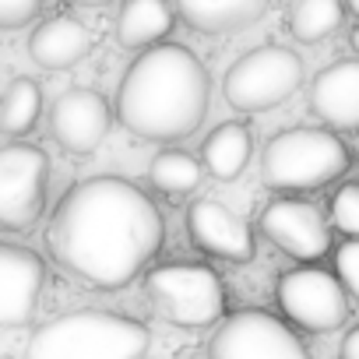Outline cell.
I'll use <instances>...</instances> for the list:
<instances>
[{"label": "cell", "instance_id": "obj_16", "mask_svg": "<svg viewBox=\"0 0 359 359\" xmlns=\"http://www.w3.org/2000/svg\"><path fill=\"white\" fill-rule=\"evenodd\" d=\"M172 11L201 36L240 32L264 18L268 0H169Z\"/></svg>", "mask_w": 359, "mask_h": 359}, {"label": "cell", "instance_id": "obj_13", "mask_svg": "<svg viewBox=\"0 0 359 359\" xmlns=\"http://www.w3.org/2000/svg\"><path fill=\"white\" fill-rule=\"evenodd\" d=\"M46 282V264L22 243H0V331L32 320Z\"/></svg>", "mask_w": 359, "mask_h": 359}, {"label": "cell", "instance_id": "obj_27", "mask_svg": "<svg viewBox=\"0 0 359 359\" xmlns=\"http://www.w3.org/2000/svg\"><path fill=\"white\" fill-rule=\"evenodd\" d=\"M348 43H352V50H355V53H359V25H355V29H352V39H348Z\"/></svg>", "mask_w": 359, "mask_h": 359}, {"label": "cell", "instance_id": "obj_14", "mask_svg": "<svg viewBox=\"0 0 359 359\" xmlns=\"http://www.w3.org/2000/svg\"><path fill=\"white\" fill-rule=\"evenodd\" d=\"M310 113L331 130H359V60H338L313 78Z\"/></svg>", "mask_w": 359, "mask_h": 359}, {"label": "cell", "instance_id": "obj_2", "mask_svg": "<svg viewBox=\"0 0 359 359\" xmlns=\"http://www.w3.org/2000/svg\"><path fill=\"white\" fill-rule=\"evenodd\" d=\"M212 102L208 67L180 43L144 50L116 88V120L141 141L169 144L194 134Z\"/></svg>", "mask_w": 359, "mask_h": 359}, {"label": "cell", "instance_id": "obj_23", "mask_svg": "<svg viewBox=\"0 0 359 359\" xmlns=\"http://www.w3.org/2000/svg\"><path fill=\"white\" fill-rule=\"evenodd\" d=\"M334 268H338V282L345 285V292H352L359 299V240H345L338 247Z\"/></svg>", "mask_w": 359, "mask_h": 359}, {"label": "cell", "instance_id": "obj_17", "mask_svg": "<svg viewBox=\"0 0 359 359\" xmlns=\"http://www.w3.org/2000/svg\"><path fill=\"white\" fill-rule=\"evenodd\" d=\"M176 11L169 0H123L116 15V43L123 50H151L172 32Z\"/></svg>", "mask_w": 359, "mask_h": 359}, {"label": "cell", "instance_id": "obj_6", "mask_svg": "<svg viewBox=\"0 0 359 359\" xmlns=\"http://www.w3.org/2000/svg\"><path fill=\"white\" fill-rule=\"evenodd\" d=\"M303 85V60L285 46L247 50L222 78V95L240 113H264L289 102Z\"/></svg>", "mask_w": 359, "mask_h": 359}, {"label": "cell", "instance_id": "obj_19", "mask_svg": "<svg viewBox=\"0 0 359 359\" xmlns=\"http://www.w3.org/2000/svg\"><path fill=\"white\" fill-rule=\"evenodd\" d=\"M205 176V165L201 158H194L191 151H180V148H162L151 165H148V184L165 194V198H187L198 191Z\"/></svg>", "mask_w": 359, "mask_h": 359}, {"label": "cell", "instance_id": "obj_12", "mask_svg": "<svg viewBox=\"0 0 359 359\" xmlns=\"http://www.w3.org/2000/svg\"><path fill=\"white\" fill-rule=\"evenodd\" d=\"M187 233L198 250L229 264H247L257 254L254 229L215 198H201L187 208Z\"/></svg>", "mask_w": 359, "mask_h": 359}, {"label": "cell", "instance_id": "obj_4", "mask_svg": "<svg viewBox=\"0 0 359 359\" xmlns=\"http://www.w3.org/2000/svg\"><path fill=\"white\" fill-rule=\"evenodd\" d=\"M348 169V148L334 130L289 127L278 130L261 151V180L278 194L320 191Z\"/></svg>", "mask_w": 359, "mask_h": 359}, {"label": "cell", "instance_id": "obj_20", "mask_svg": "<svg viewBox=\"0 0 359 359\" xmlns=\"http://www.w3.org/2000/svg\"><path fill=\"white\" fill-rule=\"evenodd\" d=\"M43 113V88L32 78H15L0 92V134L4 137H25Z\"/></svg>", "mask_w": 359, "mask_h": 359}, {"label": "cell", "instance_id": "obj_11", "mask_svg": "<svg viewBox=\"0 0 359 359\" xmlns=\"http://www.w3.org/2000/svg\"><path fill=\"white\" fill-rule=\"evenodd\" d=\"M113 127V109L95 88H71L50 106V134L71 155H92Z\"/></svg>", "mask_w": 359, "mask_h": 359}, {"label": "cell", "instance_id": "obj_22", "mask_svg": "<svg viewBox=\"0 0 359 359\" xmlns=\"http://www.w3.org/2000/svg\"><path fill=\"white\" fill-rule=\"evenodd\" d=\"M331 226H338V233H345L348 240H359V184L338 187V194L331 198Z\"/></svg>", "mask_w": 359, "mask_h": 359}, {"label": "cell", "instance_id": "obj_10", "mask_svg": "<svg viewBox=\"0 0 359 359\" xmlns=\"http://www.w3.org/2000/svg\"><path fill=\"white\" fill-rule=\"evenodd\" d=\"M261 233L289 257L313 264L331 254V226L324 212L299 198H278L261 212Z\"/></svg>", "mask_w": 359, "mask_h": 359}, {"label": "cell", "instance_id": "obj_26", "mask_svg": "<svg viewBox=\"0 0 359 359\" xmlns=\"http://www.w3.org/2000/svg\"><path fill=\"white\" fill-rule=\"evenodd\" d=\"M74 4H81V8H99V4H109V0H74Z\"/></svg>", "mask_w": 359, "mask_h": 359}, {"label": "cell", "instance_id": "obj_8", "mask_svg": "<svg viewBox=\"0 0 359 359\" xmlns=\"http://www.w3.org/2000/svg\"><path fill=\"white\" fill-rule=\"evenodd\" d=\"M208 359H310L303 338L268 310H236L219 320Z\"/></svg>", "mask_w": 359, "mask_h": 359}, {"label": "cell", "instance_id": "obj_5", "mask_svg": "<svg viewBox=\"0 0 359 359\" xmlns=\"http://www.w3.org/2000/svg\"><path fill=\"white\" fill-rule=\"evenodd\" d=\"M148 303L176 327H208L226 317V285L205 264H162L144 278Z\"/></svg>", "mask_w": 359, "mask_h": 359}, {"label": "cell", "instance_id": "obj_1", "mask_svg": "<svg viewBox=\"0 0 359 359\" xmlns=\"http://www.w3.org/2000/svg\"><path fill=\"white\" fill-rule=\"evenodd\" d=\"M158 205L123 176H88L67 187L46 226L50 257L92 289H123L162 250Z\"/></svg>", "mask_w": 359, "mask_h": 359}, {"label": "cell", "instance_id": "obj_15", "mask_svg": "<svg viewBox=\"0 0 359 359\" xmlns=\"http://www.w3.org/2000/svg\"><path fill=\"white\" fill-rule=\"evenodd\" d=\"M92 50V32L74 15H53L39 22L29 36V57L43 71H71Z\"/></svg>", "mask_w": 359, "mask_h": 359}, {"label": "cell", "instance_id": "obj_21", "mask_svg": "<svg viewBox=\"0 0 359 359\" xmlns=\"http://www.w3.org/2000/svg\"><path fill=\"white\" fill-rule=\"evenodd\" d=\"M345 22V4L341 0H296V8L289 11V32L313 46L334 36Z\"/></svg>", "mask_w": 359, "mask_h": 359}, {"label": "cell", "instance_id": "obj_28", "mask_svg": "<svg viewBox=\"0 0 359 359\" xmlns=\"http://www.w3.org/2000/svg\"><path fill=\"white\" fill-rule=\"evenodd\" d=\"M345 8H348V11H352V15L359 18V0H345Z\"/></svg>", "mask_w": 359, "mask_h": 359}, {"label": "cell", "instance_id": "obj_3", "mask_svg": "<svg viewBox=\"0 0 359 359\" xmlns=\"http://www.w3.org/2000/svg\"><path fill=\"white\" fill-rule=\"evenodd\" d=\"M151 334L141 320L109 310H71L39 324L25 359H144Z\"/></svg>", "mask_w": 359, "mask_h": 359}, {"label": "cell", "instance_id": "obj_18", "mask_svg": "<svg viewBox=\"0 0 359 359\" xmlns=\"http://www.w3.org/2000/svg\"><path fill=\"white\" fill-rule=\"evenodd\" d=\"M254 141L243 123H219L201 144V165L215 180H236L250 162Z\"/></svg>", "mask_w": 359, "mask_h": 359}, {"label": "cell", "instance_id": "obj_9", "mask_svg": "<svg viewBox=\"0 0 359 359\" xmlns=\"http://www.w3.org/2000/svg\"><path fill=\"white\" fill-rule=\"evenodd\" d=\"M275 299L282 306V313L313 334L334 331L348 320V292L338 282V275L324 271V268H292L278 278Z\"/></svg>", "mask_w": 359, "mask_h": 359}, {"label": "cell", "instance_id": "obj_24", "mask_svg": "<svg viewBox=\"0 0 359 359\" xmlns=\"http://www.w3.org/2000/svg\"><path fill=\"white\" fill-rule=\"evenodd\" d=\"M43 8V0H0V32L29 25Z\"/></svg>", "mask_w": 359, "mask_h": 359}, {"label": "cell", "instance_id": "obj_7", "mask_svg": "<svg viewBox=\"0 0 359 359\" xmlns=\"http://www.w3.org/2000/svg\"><path fill=\"white\" fill-rule=\"evenodd\" d=\"M50 155L39 144H0V226L11 233L32 229L46 212Z\"/></svg>", "mask_w": 359, "mask_h": 359}, {"label": "cell", "instance_id": "obj_25", "mask_svg": "<svg viewBox=\"0 0 359 359\" xmlns=\"http://www.w3.org/2000/svg\"><path fill=\"white\" fill-rule=\"evenodd\" d=\"M341 359H359V324L345 334V341H341Z\"/></svg>", "mask_w": 359, "mask_h": 359}]
</instances>
